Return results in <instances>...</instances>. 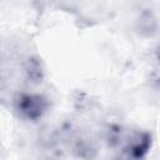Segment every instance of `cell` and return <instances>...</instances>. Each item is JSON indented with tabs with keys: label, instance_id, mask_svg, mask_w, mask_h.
<instances>
[{
	"label": "cell",
	"instance_id": "6da1fadb",
	"mask_svg": "<svg viewBox=\"0 0 160 160\" xmlns=\"http://www.w3.org/2000/svg\"><path fill=\"white\" fill-rule=\"evenodd\" d=\"M14 109L21 119L36 121L46 114L49 101L44 95L40 94L19 92L14 98Z\"/></svg>",
	"mask_w": 160,
	"mask_h": 160
},
{
	"label": "cell",
	"instance_id": "7a4b0ae2",
	"mask_svg": "<svg viewBox=\"0 0 160 160\" xmlns=\"http://www.w3.org/2000/svg\"><path fill=\"white\" fill-rule=\"evenodd\" d=\"M151 148V135L148 131H134L124 140L122 160H142Z\"/></svg>",
	"mask_w": 160,
	"mask_h": 160
},
{
	"label": "cell",
	"instance_id": "3957f363",
	"mask_svg": "<svg viewBox=\"0 0 160 160\" xmlns=\"http://www.w3.org/2000/svg\"><path fill=\"white\" fill-rule=\"evenodd\" d=\"M22 71L28 81L38 84L44 78V69L42 64L36 56H28L22 64Z\"/></svg>",
	"mask_w": 160,
	"mask_h": 160
},
{
	"label": "cell",
	"instance_id": "277c9868",
	"mask_svg": "<svg viewBox=\"0 0 160 160\" xmlns=\"http://www.w3.org/2000/svg\"><path fill=\"white\" fill-rule=\"evenodd\" d=\"M136 29L144 36H152L158 29V21L154 14L148 9L141 11L136 20Z\"/></svg>",
	"mask_w": 160,
	"mask_h": 160
},
{
	"label": "cell",
	"instance_id": "5b68a950",
	"mask_svg": "<svg viewBox=\"0 0 160 160\" xmlns=\"http://www.w3.org/2000/svg\"><path fill=\"white\" fill-rule=\"evenodd\" d=\"M151 80H152V82H154V86H155L156 89H160V72L154 74L152 78H151Z\"/></svg>",
	"mask_w": 160,
	"mask_h": 160
},
{
	"label": "cell",
	"instance_id": "8992f818",
	"mask_svg": "<svg viewBox=\"0 0 160 160\" xmlns=\"http://www.w3.org/2000/svg\"><path fill=\"white\" fill-rule=\"evenodd\" d=\"M156 56H158V59L160 60V45H159L158 49H156Z\"/></svg>",
	"mask_w": 160,
	"mask_h": 160
}]
</instances>
